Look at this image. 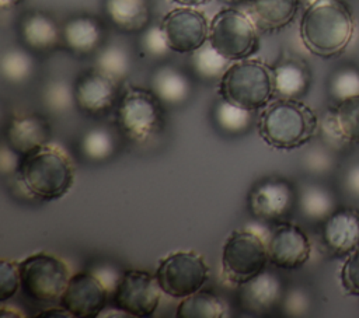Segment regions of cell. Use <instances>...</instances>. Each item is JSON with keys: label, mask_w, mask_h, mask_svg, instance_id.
Returning a JSON list of instances; mask_svg holds the SVG:
<instances>
[{"label": "cell", "mask_w": 359, "mask_h": 318, "mask_svg": "<svg viewBox=\"0 0 359 318\" xmlns=\"http://www.w3.org/2000/svg\"><path fill=\"white\" fill-rule=\"evenodd\" d=\"M299 31L310 53L334 57L349 45L355 31V18L344 0H313L304 8Z\"/></svg>", "instance_id": "obj_1"}, {"label": "cell", "mask_w": 359, "mask_h": 318, "mask_svg": "<svg viewBox=\"0 0 359 318\" xmlns=\"http://www.w3.org/2000/svg\"><path fill=\"white\" fill-rule=\"evenodd\" d=\"M17 179L24 192L42 200L63 198L74 182V165L69 154L50 141L21 157Z\"/></svg>", "instance_id": "obj_2"}, {"label": "cell", "mask_w": 359, "mask_h": 318, "mask_svg": "<svg viewBox=\"0 0 359 318\" xmlns=\"http://www.w3.org/2000/svg\"><path fill=\"white\" fill-rule=\"evenodd\" d=\"M318 129L314 111L293 98H278L262 108L258 118V133L271 147L292 150L306 144Z\"/></svg>", "instance_id": "obj_3"}, {"label": "cell", "mask_w": 359, "mask_h": 318, "mask_svg": "<svg viewBox=\"0 0 359 318\" xmlns=\"http://www.w3.org/2000/svg\"><path fill=\"white\" fill-rule=\"evenodd\" d=\"M219 91L234 105L252 112L262 109L275 95L272 67L250 57L231 62L220 78Z\"/></svg>", "instance_id": "obj_4"}, {"label": "cell", "mask_w": 359, "mask_h": 318, "mask_svg": "<svg viewBox=\"0 0 359 318\" xmlns=\"http://www.w3.org/2000/svg\"><path fill=\"white\" fill-rule=\"evenodd\" d=\"M268 247L250 230H234L222 249V276L230 286H241L265 270Z\"/></svg>", "instance_id": "obj_5"}, {"label": "cell", "mask_w": 359, "mask_h": 318, "mask_svg": "<svg viewBox=\"0 0 359 318\" xmlns=\"http://www.w3.org/2000/svg\"><path fill=\"white\" fill-rule=\"evenodd\" d=\"M209 43L230 62L248 59L259 48L258 27L237 8L220 10L209 25Z\"/></svg>", "instance_id": "obj_6"}, {"label": "cell", "mask_w": 359, "mask_h": 318, "mask_svg": "<svg viewBox=\"0 0 359 318\" xmlns=\"http://www.w3.org/2000/svg\"><path fill=\"white\" fill-rule=\"evenodd\" d=\"M21 290L32 301H59L70 279L67 265L55 255L36 252L18 262Z\"/></svg>", "instance_id": "obj_7"}, {"label": "cell", "mask_w": 359, "mask_h": 318, "mask_svg": "<svg viewBox=\"0 0 359 318\" xmlns=\"http://www.w3.org/2000/svg\"><path fill=\"white\" fill-rule=\"evenodd\" d=\"M160 102L153 91L140 87L128 88L116 111V120L123 134L137 143L154 136L163 122Z\"/></svg>", "instance_id": "obj_8"}, {"label": "cell", "mask_w": 359, "mask_h": 318, "mask_svg": "<svg viewBox=\"0 0 359 318\" xmlns=\"http://www.w3.org/2000/svg\"><path fill=\"white\" fill-rule=\"evenodd\" d=\"M208 273L202 255L195 251H177L160 259L154 276L163 293L181 300L201 290Z\"/></svg>", "instance_id": "obj_9"}, {"label": "cell", "mask_w": 359, "mask_h": 318, "mask_svg": "<svg viewBox=\"0 0 359 318\" xmlns=\"http://www.w3.org/2000/svg\"><path fill=\"white\" fill-rule=\"evenodd\" d=\"M161 293L154 275L146 270L129 269L122 273L112 298L118 310L128 315L147 318L157 310Z\"/></svg>", "instance_id": "obj_10"}, {"label": "cell", "mask_w": 359, "mask_h": 318, "mask_svg": "<svg viewBox=\"0 0 359 318\" xmlns=\"http://www.w3.org/2000/svg\"><path fill=\"white\" fill-rule=\"evenodd\" d=\"M209 22L206 17L194 7H177L168 11L161 28L168 46L177 53H192L209 39Z\"/></svg>", "instance_id": "obj_11"}, {"label": "cell", "mask_w": 359, "mask_h": 318, "mask_svg": "<svg viewBox=\"0 0 359 318\" xmlns=\"http://www.w3.org/2000/svg\"><path fill=\"white\" fill-rule=\"evenodd\" d=\"M108 289L93 272H80L70 276L59 305L74 318H95L105 308Z\"/></svg>", "instance_id": "obj_12"}, {"label": "cell", "mask_w": 359, "mask_h": 318, "mask_svg": "<svg viewBox=\"0 0 359 318\" xmlns=\"http://www.w3.org/2000/svg\"><path fill=\"white\" fill-rule=\"evenodd\" d=\"M269 262L280 269H297L303 266L311 254V244L306 233L292 224L276 226L266 241Z\"/></svg>", "instance_id": "obj_13"}, {"label": "cell", "mask_w": 359, "mask_h": 318, "mask_svg": "<svg viewBox=\"0 0 359 318\" xmlns=\"http://www.w3.org/2000/svg\"><path fill=\"white\" fill-rule=\"evenodd\" d=\"M296 200L293 186L283 178H265L250 192L248 207L259 220H280Z\"/></svg>", "instance_id": "obj_14"}, {"label": "cell", "mask_w": 359, "mask_h": 318, "mask_svg": "<svg viewBox=\"0 0 359 318\" xmlns=\"http://www.w3.org/2000/svg\"><path fill=\"white\" fill-rule=\"evenodd\" d=\"M321 240L328 252L346 258L359 249V210L334 209L321 224Z\"/></svg>", "instance_id": "obj_15"}, {"label": "cell", "mask_w": 359, "mask_h": 318, "mask_svg": "<svg viewBox=\"0 0 359 318\" xmlns=\"http://www.w3.org/2000/svg\"><path fill=\"white\" fill-rule=\"evenodd\" d=\"M74 105L90 115L107 112L118 97V81L94 69L83 73L73 84Z\"/></svg>", "instance_id": "obj_16"}, {"label": "cell", "mask_w": 359, "mask_h": 318, "mask_svg": "<svg viewBox=\"0 0 359 318\" xmlns=\"http://www.w3.org/2000/svg\"><path fill=\"white\" fill-rule=\"evenodd\" d=\"M50 141V126L39 115H22L10 120L6 143L20 155H25Z\"/></svg>", "instance_id": "obj_17"}, {"label": "cell", "mask_w": 359, "mask_h": 318, "mask_svg": "<svg viewBox=\"0 0 359 318\" xmlns=\"http://www.w3.org/2000/svg\"><path fill=\"white\" fill-rule=\"evenodd\" d=\"M282 293L283 287L278 276L264 270L241 284L240 304L245 311L261 315L271 311L280 301Z\"/></svg>", "instance_id": "obj_18"}, {"label": "cell", "mask_w": 359, "mask_h": 318, "mask_svg": "<svg viewBox=\"0 0 359 318\" xmlns=\"http://www.w3.org/2000/svg\"><path fill=\"white\" fill-rule=\"evenodd\" d=\"M104 27L90 15H77L67 20L62 28V41L74 55L87 56L97 52L104 41Z\"/></svg>", "instance_id": "obj_19"}, {"label": "cell", "mask_w": 359, "mask_h": 318, "mask_svg": "<svg viewBox=\"0 0 359 318\" xmlns=\"http://www.w3.org/2000/svg\"><path fill=\"white\" fill-rule=\"evenodd\" d=\"M300 0H250V17L261 31L287 27L299 11Z\"/></svg>", "instance_id": "obj_20"}, {"label": "cell", "mask_w": 359, "mask_h": 318, "mask_svg": "<svg viewBox=\"0 0 359 318\" xmlns=\"http://www.w3.org/2000/svg\"><path fill=\"white\" fill-rule=\"evenodd\" d=\"M22 42L34 50H49L62 39V31L52 17L42 11L27 13L20 22Z\"/></svg>", "instance_id": "obj_21"}, {"label": "cell", "mask_w": 359, "mask_h": 318, "mask_svg": "<svg viewBox=\"0 0 359 318\" xmlns=\"http://www.w3.org/2000/svg\"><path fill=\"white\" fill-rule=\"evenodd\" d=\"M108 20L123 32L144 31L150 20L147 0H104Z\"/></svg>", "instance_id": "obj_22"}, {"label": "cell", "mask_w": 359, "mask_h": 318, "mask_svg": "<svg viewBox=\"0 0 359 318\" xmlns=\"http://www.w3.org/2000/svg\"><path fill=\"white\" fill-rule=\"evenodd\" d=\"M324 130L345 143H359V94L338 101L324 119Z\"/></svg>", "instance_id": "obj_23"}, {"label": "cell", "mask_w": 359, "mask_h": 318, "mask_svg": "<svg viewBox=\"0 0 359 318\" xmlns=\"http://www.w3.org/2000/svg\"><path fill=\"white\" fill-rule=\"evenodd\" d=\"M151 91L156 97L170 105L187 101L192 92V84L188 76L174 66L164 64L154 70L150 80Z\"/></svg>", "instance_id": "obj_24"}, {"label": "cell", "mask_w": 359, "mask_h": 318, "mask_svg": "<svg viewBox=\"0 0 359 318\" xmlns=\"http://www.w3.org/2000/svg\"><path fill=\"white\" fill-rule=\"evenodd\" d=\"M272 73L275 95L279 98L299 99L310 87V71L297 60H285L272 67Z\"/></svg>", "instance_id": "obj_25"}, {"label": "cell", "mask_w": 359, "mask_h": 318, "mask_svg": "<svg viewBox=\"0 0 359 318\" xmlns=\"http://www.w3.org/2000/svg\"><path fill=\"white\" fill-rule=\"evenodd\" d=\"M224 301L209 290H198L181 298L175 315L178 318H223L227 315Z\"/></svg>", "instance_id": "obj_26"}, {"label": "cell", "mask_w": 359, "mask_h": 318, "mask_svg": "<svg viewBox=\"0 0 359 318\" xmlns=\"http://www.w3.org/2000/svg\"><path fill=\"white\" fill-rule=\"evenodd\" d=\"M34 56L21 48H10L1 55L0 70L6 81L11 84L25 83L35 73Z\"/></svg>", "instance_id": "obj_27"}, {"label": "cell", "mask_w": 359, "mask_h": 318, "mask_svg": "<svg viewBox=\"0 0 359 318\" xmlns=\"http://www.w3.org/2000/svg\"><path fill=\"white\" fill-rule=\"evenodd\" d=\"M231 62L220 55L209 41L191 53V66L195 74L203 80L222 78Z\"/></svg>", "instance_id": "obj_28"}, {"label": "cell", "mask_w": 359, "mask_h": 318, "mask_svg": "<svg viewBox=\"0 0 359 318\" xmlns=\"http://www.w3.org/2000/svg\"><path fill=\"white\" fill-rule=\"evenodd\" d=\"M132 60L129 52L121 45L102 48L95 57V69L119 81L130 71Z\"/></svg>", "instance_id": "obj_29"}, {"label": "cell", "mask_w": 359, "mask_h": 318, "mask_svg": "<svg viewBox=\"0 0 359 318\" xmlns=\"http://www.w3.org/2000/svg\"><path fill=\"white\" fill-rule=\"evenodd\" d=\"M215 120L217 125L229 133H241L251 125L252 111L234 105L222 98L213 111Z\"/></svg>", "instance_id": "obj_30"}, {"label": "cell", "mask_w": 359, "mask_h": 318, "mask_svg": "<svg viewBox=\"0 0 359 318\" xmlns=\"http://www.w3.org/2000/svg\"><path fill=\"white\" fill-rule=\"evenodd\" d=\"M81 153L94 161L108 158L115 148V141L112 134L105 127H93L81 139L80 143Z\"/></svg>", "instance_id": "obj_31"}, {"label": "cell", "mask_w": 359, "mask_h": 318, "mask_svg": "<svg viewBox=\"0 0 359 318\" xmlns=\"http://www.w3.org/2000/svg\"><path fill=\"white\" fill-rule=\"evenodd\" d=\"M302 212L310 219H325L332 212V200L320 186H307L300 196Z\"/></svg>", "instance_id": "obj_32"}, {"label": "cell", "mask_w": 359, "mask_h": 318, "mask_svg": "<svg viewBox=\"0 0 359 318\" xmlns=\"http://www.w3.org/2000/svg\"><path fill=\"white\" fill-rule=\"evenodd\" d=\"M43 102L53 112H63L74 102L73 85L62 80H53L43 88Z\"/></svg>", "instance_id": "obj_33"}, {"label": "cell", "mask_w": 359, "mask_h": 318, "mask_svg": "<svg viewBox=\"0 0 359 318\" xmlns=\"http://www.w3.org/2000/svg\"><path fill=\"white\" fill-rule=\"evenodd\" d=\"M330 92L338 101L359 94V71L353 67L335 71L330 81Z\"/></svg>", "instance_id": "obj_34"}, {"label": "cell", "mask_w": 359, "mask_h": 318, "mask_svg": "<svg viewBox=\"0 0 359 318\" xmlns=\"http://www.w3.org/2000/svg\"><path fill=\"white\" fill-rule=\"evenodd\" d=\"M21 289L18 262L1 259L0 262V301L4 304Z\"/></svg>", "instance_id": "obj_35"}, {"label": "cell", "mask_w": 359, "mask_h": 318, "mask_svg": "<svg viewBox=\"0 0 359 318\" xmlns=\"http://www.w3.org/2000/svg\"><path fill=\"white\" fill-rule=\"evenodd\" d=\"M140 45L143 52L153 57L164 56L171 50L161 25H150L142 31Z\"/></svg>", "instance_id": "obj_36"}, {"label": "cell", "mask_w": 359, "mask_h": 318, "mask_svg": "<svg viewBox=\"0 0 359 318\" xmlns=\"http://www.w3.org/2000/svg\"><path fill=\"white\" fill-rule=\"evenodd\" d=\"M339 280L346 294L359 297V249L346 256L339 270Z\"/></svg>", "instance_id": "obj_37"}, {"label": "cell", "mask_w": 359, "mask_h": 318, "mask_svg": "<svg viewBox=\"0 0 359 318\" xmlns=\"http://www.w3.org/2000/svg\"><path fill=\"white\" fill-rule=\"evenodd\" d=\"M21 157L17 151H14L7 143L3 146L1 148V154H0V168L3 174H10V172H17L20 163H21Z\"/></svg>", "instance_id": "obj_38"}, {"label": "cell", "mask_w": 359, "mask_h": 318, "mask_svg": "<svg viewBox=\"0 0 359 318\" xmlns=\"http://www.w3.org/2000/svg\"><path fill=\"white\" fill-rule=\"evenodd\" d=\"M93 273L104 283V286H105L108 290L112 289V291H114L115 286L118 284V282H119V279H121V276H122V275L116 273V270H115L114 268H101V269L94 270Z\"/></svg>", "instance_id": "obj_39"}, {"label": "cell", "mask_w": 359, "mask_h": 318, "mask_svg": "<svg viewBox=\"0 0 359 318\" xmlns=\"http://www.w3.org/2000/svg\"><path fill=\"white\" fill-rule=\"evenodd\" d=\"M35 317L38 318H42V317H72L63 307H59V308H48V310H43L38 314H35Z\"/></svg>", "instance_id": "obj_40"}, {"label": "cell", "mask_w": 359, "mask_h": 318, "mask_svg": "<svg viewBox=\"0 0 359 318\" xmlns=\"http://www.w3.org/2000/svg\"><path fill=\"white\" fill-rule=\"evenodd\" d=\"M172 1L184 7H199V6L208 4L210 0H172Z\"/></svg>", "instance_id": "obj_41"}, {"label": "cell", "mask_w": 359, "mask_h": 318, "mask_svg": "<svg viewBox=\"0 0 359 318\" xmlns=\"http://www.w3.org/2000/svg\"><path fill=\"white\" fill-rule=\"evenodd\" d=\"M21 1H22V0H0V8H1L3 11H6V10H10V8L17 7L18 4H21Z\"/></svg>", "instance_id": "obj_42"}, {"label": "cell", "mask_w": 359, "mask_h": 318, "mask_svg": "<svg viewBox=\"0 0 359 318\" xmlns=\"http://www.w3.org/2000/svg\"><path fill=\"white\" fill-rule=\"evenodd\" d=\"M229 3H240V1H244V0H226Z\"/></svg>", "instance_id": "obj_43"}]
</instances>
